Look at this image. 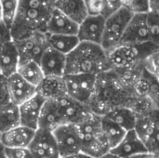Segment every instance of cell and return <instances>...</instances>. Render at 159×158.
<instances>
[{
    "label": "cell",
    "mask_w": 159,
    "mask_h": 158,
    "mask_svg": "<svg viewBox=\"0 0 159 158\" xmlns=\"http://www.w3.org/2000/svg\"><path fill=\"white\" fill-rule=\"evenodd\" d=\"M19 62V54L13 40L0 47V75L7 78L15 74Z\"/></svg>",
    "instance_id": "44dd1931"
},
{
    "label": "cell",
    "mask_w": 159,
    "mask_h": 158,
    "mask_svg": "<svg viewBox=\"0 0 159 158\" xmlns=\"http://www.w3.org/2000/svg\"><path fill=\"white\" fill-rule=\"evenodd\" d=\"M129 158H159V153L156 154V153H151V152H143V153H140L137 154Z\"/></svg>",
    "instance_id": "74e56055"
},
{
    "label": "cell",
    "mask_w": 159,
    "mask_h": 158,
    "mask_svg": "<svg viewBox=\"0 0 159 158\" xmlns=\"http://www.w3.org/2000/svg\"><path fill=\"white\" fill-rule=\"evenodd\" d=\"M13 41L18 50L20 62L26 61H39L42 53L48 46L47 34L44 32H34Z\"/></svg>",
    "instance_id": "9c48e42d"
},
{
    "label": "cell",
    "mask_w": 159,
    "mask_h": 158,
    "mask_svg": "<svg viewBox=\"0 0 159 158\" xmlns=\"http://www.w3.org/2000/svg\"><path fill=\"white\" fill-rule=\"evenodd\" d=\"M150 11L158 12L159 11V0H148Z\"/></svg>",
    "instance_id": "f35d334b"
},
{
    "label": "cell",
    "mask_w": 159,
    "mask_h": 158,
    "mask_svg": "<svg viewBox=\"0 0 159 158\" xmlns=\"http://www.w3.org/2000/svg\"><path fill=\"white\" fill-rule=\"evenodd\" d=\"M89 15H102V0H83Z\"/></svg>",
    "instance_id": "e575fe53"
},
{
    "label": "cell",
    "mask_w": 159,
    "mask_h": 158,
    "mask_svg": "<svg viewBox=\"0 0 159 158\" xmlns=\"http://www.w3.org/2000/svg\"><path fill=\"white\" fill-rule=\"evenodd\" d=\"M4 153L7 158H33L28 147H4Z\"/></svg>",
    "instance_id": "d6a6232c"
},
{
    "label": "cell",
    "mask_w": 159,
    "mask_h": 158,
    "mask_svg": "<svg viewBox=\"0 0 159 158\" xmlns=\"http://www.w3.org/2000/svg\"><path fill=\"white\" fill-rule=\"evenodd\" d=\"M121 0H102V15L106 18L119 8H121Z\"/></svg>",
    "instance_id": "836d02e7"
},
{
    "label": "cell",
    "mask_w": 159,
    "mask_h": 158,
    "mask_svg": "<svg viewBox=\"0 0 159 158\" xmlns=\"http://www.w3.org/2000/svg\"><path fill=\"white\" fill-rule=\"evenodd\" d=\"M60 158H93L82 152L77 153V154H74V155H70V156H60Z\"/></svg>",
    "instance_id": "ab89813d"
},
{
    "label": "cell",
    "mask_w": 159,
    "mask_h": 158,
    "mask_svg": "<svg viewBox=\"0 0 159 158\" xmlns=\"http://www.w3.org/2000/svg\"><path fill=\"white\" fill-rule=\"evenodd\" d=\"M11 40H12V36H11L10 28L2 20H0V47Z\"/></svg>",
    "instance_id": "d590c367"
},
{
    "label": "cell",
    "mask_w": 159,
    "mask_h": 158,
    "mask_svg": "<svg viewBox=\"0 0 159 158\" xmlns=\"http://www.w3.org/2000/svg\"><path fill=\"white\" fill-rule=\"evenodd\" d=\"M20 125L19 106L10 101L0 105V133Z\"/></svg>",
    "instance_id": "d4e9b609"
},
{
    "label": "cell",
    "mask_w": 159,
    "mask_h": 158,
    "mask_svg": "<svg viewBox=\"0 0 159 158\" xmlns=\"http://www.w3.org/2000/svg\"><path fill=\"white\" fill-rule=\"evenodd\" d=\"M19 0H0L1 19L9 28H11V25L15 20Z\"/></svg>",
    "instance_id": "f1b7e54d"
},
{
    "label": "cell",
    "mask_w": 159,
    "mask_h": 158,
    "mask_svg": "<svg viewBox=\"0 0 159 158\" xmlns=\"http://www.w3.org/2000/svg\"><path fill=\"white\" fill-rule=\"evenodd\" d=\"M47 41L48 47L53 49L67 55L70 53L79 43L76 34H48Z\"/></svg>",
    "instance_id": "4316f807"
},
{
    "label": "cell",
    "mask_w": 159,
    "mask_h": 158,
    "mask_svg": "<svg viewBox=\"0 0 159 158\" xmlns=\"http://www.w3.org/2000/svg\"><path fill=\"white\" fill-rule=\"evenodd\" d=\"M37 92L46 100H56L66 94L63 76L62 77H44L37 87Z\"/></svg>",
    "instance_id": "603a6c76"
},
{
    "label": "cell",
    "mask_w": 159,
    "mask_h": 158,
    "mask_svg": "<svg viewBox=\"0 0 159 158\" xmlns=\"http://www.w3.org/2000/svg\"><path fill=\"white\" fill-rule=\"evenodd\" d=\"M134 131L148 152L158 154V108L136 116Z\"/></svg>",
    "instance_id": "8992f818"
},
{
    "label": "cell",
    "mask_w": 159,
    "mask_h": 158,
    "mask_svg": "<svg viewBox=\"0 0 159 158\" xmlns=\"http://www.w3.org/2000/svg\"><path fill=\"white\" fill-rule=\"evenodd\" d=\"M101 117L90 114L85 120L76 125L82 142L81 152L93 158H100L110 151L102 131Z\"/></svg>",
    "instance_id": "3957f363"
},
{
    "label": "cell",
    "mask_w": 159,
    "mask_h": 158,
    "mask_svg": "<svg viewBox=\"0 0 159 158\" xmlns=\"http://www.w3.org/2000/svg\"><path fill=\"white\" fill-rule=\"evenodd\" d=\"M0 20H2L1 19V7H0Z\"/></svg>",
    "instance_id": "7bdbcfd3"
},
{
    "label": "cell",
    "mask_w": 159,
    "mask_h": 158,
    "mask_svg": "<svg viewBox=\"0 0 159 158\" xmlns=\"http://www.w3.org/2000/svg\"><path fill=\"white\" fill-rule=\"evenodd\" d=\"M0 158H7L4 153V146L0 143Z\"/></svg>",
    "instance_id": "b9f144b4"
},
{
    "label": "cell",
    "mask_w": 159,
    "mask_h": 158,
    "mask_svg": "<svg viewBox=\"0 0 159 158\" xmlns=\"http://www.w3.org/2000/svg\"><path fill=\"white\" fill-rule=\"evenodd\" d=\"M53 7L76 23H80L89 15L83 0H54Z\"/></svg>",
    "instance_id": "7402d4cb"
},
{
    "label": "cell",
    "mask_w": 159,
    "mask_h": 158,
    "mask_svg": "<svg viewBox=\"0 0 159 158\" xmlns=\"http://www.w3.org/2000/svg\"><path fill=\"white\" fill-rule=\"evenodd\" d=\"M55 102L64 124L69 123L77 125L92 114L86 104L72 99L68 95L56 99Z\"/></svg>",
    "instance_id": "8fae6325"
},
{
    "label": "cell",
    "mask_w": 159,
    "mask_h": 158,
    "mask_svg": "<svg viewBox=\"0 0 159 158\" xmlns=\"http://www.w3.org/2000/svg\"><path fill=\"white\" fill-rule=\"evenodd\" d=\"M100 158H120V157H118V156H115V155L111 154L110 152H108V153H106L105 155H103L102 156H101Z\"/></svg>",
    "instance_id": "60d3db41"
},
{
    "label": "cell",
    "mask_w": 159,
    "mask_h": 158,
    "mask_svg": "<svg viewBox=\"0 0 159 158\" xmlns=\"http://www.w3.org/2000/svg\"><path fill=\"white\" fill-rule=\"evenodd\" d=\"M0 136H1V133H0Z\"/></svg>",
    "instance_id": "ee69618b"
},
{
    "label": "cell",
    "mask_w": 159,
    "mask_h": 158,
    "mask_svg": "<svg viewBox=\"0 0 159 158\" xmlns=\"http://www.w3.org/2000/svg\"><path fill=\"white\" fill-rule=\"evenodd\" d=\"M60 156H70L81 152L82 142L79 130L75 124H62L52 131Z\"/></svg>",
    "instance_id": "ba28073f"
},
{
    "label": "cell",
    "mask_w": 159,
    "mask_h": 158,
    "mask_svg": "<svg viewBox=\"0 0 159 158\" xmlns=\"http://www.w3.org/2000/svg\"><path fill=\"white\" fill-rule=\"evenodd\" d=\"M156 51H158V46L147 42L140 45L120 44L106 54L111 69H122L141 63L148 55Z\"/></svg>",
    "instance_id": "277c9868"
},
{
    "label": "cell",
    "mask_w": 159,
    "mask_h": 158,
    "mask_svg": "<svg viewBox=\"0 0 159 158\" xmlns=\"http://www.w3.org/2000/svg\"><path fill=\"white\" fill-rule=\"evenodd\" d=\"M46 99L38 92L19 106L20 125L36 130L39 115Z\"/></svg>",
    "instance_id": "2e32d148"
},
{
    "label": "cell",
    "mask_w": 159,
    "mask_h": 158,
    "mask_svg": "<svg viewBox=\"0 0 159 158\" xmlns=\"http://www.w3.org/2000/svg\"><path fill=\"white\" fill-rule=\"evenodd\" d=\"M34 129L26 128L24 126H18L7 131L1 133L0 143L4 147L15 148V147H28L34 135Z\"/></svg>",
    "instance_id": "ffe728a7"
},
{
    "label": "cell",
    "mask_w": 159,
    "mask_h": 158,
    "mask_svg": "<svg viewBox=\"0 0 159 158\" xmlns=\"http://www.w3.org/2000/svg\"><path fill=\"white\" fill-rule=\"evenodd\" d=\"M158 12L149 11L146 14V23L150 35V41L158 46Z\"/></svg>",
    "instance_id": "4dcf8cb0"
},
{
    "label": "cell",
    "mask_w": 159,
    "mask_h": 158,
    "mask_svg": "<svg viewBox=\"0 0 159 158\" xmlns=\"http://www.w3.org/2000/svg\"><path fill=\"white\" fill-rule=\"evenodd\" d=\"M132 15V13L121 7L105 18L103 34L101 43V47L105 52H108L121 44L124 32Z\"/></svg>",
    "instance_id": "5b68a950"
},
{
    "label": "cell",
    "mask_w": 159,
    "mask_h": 158,
    "mask_svg": "<svg viewBox=\"0 0 159 158\" xmlns=\"http://www.w3.org/2000/svg\"><path fill=\"white\" fill-rule=\"evenodd\" d=\"M62 124H64V122L55 100L47 99L39 115L37 129L52 132Z\"/></svg>",
    "instance_id": "d6986e66"
},
{
    "label": "cell",
    "mask_w": 159,
    "mask_h": 158,
    "mask_svg": "<svg viewBox=\"0 0 159 158\" xmlns=\"http://www.w3.org/2000/svg\"><path fill=\"white\" fill-rule=\"evenodd\" d=\"M54 0H19L18 10L11 25L12 40L20 39L34 32H44L53 8Z\"/></svg>",
    "instance_id": "6da1fadb"
},
{
    "label": "cell",
    "mask_w": 159,
    "mask_h": 158,
    "mask_svg": "<svg viewBox=\"0 0 159 158\" xmlns=\"http://www.w3.org/2000/svg\"><path fill=\"white\" fill-rule=\"evenodd\" d=\"M104 117L112 120L126 131L134 129L135 122H136V115L134 112L127 106H118L115 107L111 111H109Z\"/></svg>",
    "instance_id": "cb8c5ba5"
},
{
    "label": "cell",
    "mask_w": 159,
    "mask_h": 158,
    "mask_svg": "<svg viewBox=\"0 0 159 158\" xmlns=\"http://www.w3.org/2000/svg\"><path fill=\"white\" fill-rule=\"evenodd\" d=\"M78 23L53 7L47 20L45 33L48 34H76Z\"/></svg>",
    "instance_id": "e0dca14e"
},
{
    "label": "cell",
    "mask_w": 159,
    "mask_h": 158,
    "mask_svg": "<svg viewBox=\"0 0 159 158\" xmlns=\"http://www.w3.org/2000/svg\"><path fill=\"white\" fill-rule=\"evenodd\" d=\"M101 127L103 136L110 149L116 147L127 132L120 126L104 116L101 117Z\"/></svg>",
    "instance_id": "83f0119b"
},
{
    "label": "cell",
    "mask_w": 159,
    "mask_h": 158,
    "mask_svg": "<svg viewBox=\"0 0 159 158\" xmlns=\"http://www.w3.org/2000/svg\"><path fill=\"white\" fill-rule=\"evenodd\" d=\"M142 64L147 73L158 78V51L148 55L142 61Z\"/></svg>",
    "instance_id": "1f68e13d"
},
{
    "label": "cell",
    "mask_w": 159,
    "mask_h": 158,
    "mask_svg": "<svg viewBox=\"0 0 159 158\" xmlns=\"http://www.w3.org/2000/svg\"><path fill=\"white\" fill-rule=\"evenodd\" d=\"M121 7L132 14H145L150 11L148 0H121Z\"/></svg>",
    "instance_id": "f546056e"
},
{
    "label": "cell",
    "mask_w": 159,
    "mask_h": 158,
    "mask_svg": "<svg viewBox=\"0 0 159 158\" xmlns=\"http://www.w3.org/2000/svg\"><path fill=\"white\" fill-rule=\"evenodd\" d=\"M105 18L102 15H88L78 23L76 36L79 42H89L101 46Z\"/></svg>",
    "instance_id": "7c38bea8"
},
{
    "label": "cell",
    "mask_w": 159,
    "mask_h": 158,
    "mask_svg": "<svg viewBox=\"0 0 159 158\" xmlns=\"http://www.w3.org/2000/svg\"><path fill=\"white\" fill-rule=\"evenodd\" d=\"M16 73L36 88L45 77L38 61H26L20 62Z\"/></svg>",
    "instance_id": "484cf974"
},
{
    "label": "cell",
    "mask_w": 159,
    "mask_h": 158,
    "mask_svg": "<svg viewBox=\"0 0 159 158\" xmlns=\"http://www.w3.org/2000/svg\"><path fill=\"white\" fill-rule=\"evenodd\" d=\"M6 86L9 101L16 105L21 104L37 93V88L25 81L17 73L6 78Z\"/></svg>",
    "instance_id": "5bb4252c"
},
{
    "label": "cell",
    "mask_w": 159,
    "mask_h": 158,
    "mask_svg": "<svg viewBox=\"0 0 159 158\" xmlns=\"http://www.w3.org/2000/svg\"><path fill=\"white\" fill-rule=\"evenodd\" d=\"M9 102L7 86H6V78L0 75V105Z\"/></svg>",
    "instance_id": "8d00e7d4"
},
{
    "label": "cell",
    "mask_w": 159,
    "mask_h": 158,
    "mask_svg": "<svg viewBox=\"0 0 159 158\" xmlns=\"http://www.w3.org/2000/svg\"><path fill=\"white\" fill-rule=\"evenodd\" d=\"M33 158H60L58 147L51 131L37 129L28 145Z\"/></svg>",
    "instance_id": "30bf717a"
},
{
    "label": "cell",
    "mask_w": 159,
    "mask_h": 158,
    "mask_svg": "<svg viewBox=\"0 0 159 158\" xmlns=\"http://www.w3.org/2000/svg\"><path fill=\"white\" fill-rule=\"evenodd\" d=\"M45 77H62L65 71V55L50 47L42 53L38 61Z\"/></svg>",
    "instance_id": "9a60e30c"
},
{
    "label": "cell",
    "mask_w": 159,
    "mask_h": 158,
    "mask_svg": "<svg viewBox=\"0 0 159 158\" xmlns=\"http://www.w3.org/2000/svg\"><path fill=\"white\" fill-rule=\"evenodd\" d=\"M109 152L120 158H129L137 154L147 152V150L134 129H131L127 131L120 142Z\"/></svg>",
    "instance_id": "ac0fdd59"
},
{
    "label": "cell",
    "mask_w": 159,
    "mask_h": 158,
    "mask_svg": "<svg viewBox=\"0 0 159 158\" xmlns=\"http://www.w3.org/2000/svg\"><path fill=\"white\" fill-rule=\"evenodd\" d=\"M146 14H133L124 32L121 44L140 45L150 41Z\"/></svg>",
    "instance_id": "4fadbf2b"
},
{
    "label": "cell",
    "mask_w": 159,
    "mask_h": 158,
    "mask_svg": "<svg viewBox=\"0 0 159 158\" xmlns=\"http://www.w3.org/2000/svg\"><path fill=\"white\" fill-rule=\"evenodd\" d=\"M111 70L107 54L97 44L79 42L78 45L65 56V71L68 74H100Z\"/></svg>",
    "instance_id": "7a4b0ae2"
},
{
    "label": "cell",
    "mask_w": 159,
    "mask_h": 158,
    "mask_svg": "<svg viewBox=\"0 0 159 158\" xmlns=\"http://www.w3.org/2000/svg\"><path fill=\"white\" fill-rule=\"evenodd\" d=\"M66 94L72 99L88 104L95 93L97 75L91 74H68L63 75Z\"/></svg>",
    "instance_id": "52a82bcc"
}]
</instances>
